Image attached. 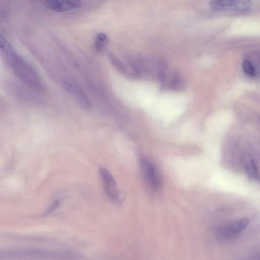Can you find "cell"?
I'll use <instances>...</instances> for the list:
<instances>
[{
    "instance_id": "1",
    "label": "cell",
    "mask_w": 260,
    "mask_h": 260,
    "mask_svg": "<svg viewBox=\"0 0 260 260\" xmlns=\"http://www.w3.org/2000/svg\"><path fill=\"white\" fill-rule=\"evenodd\" d=\"M6 57L13 71L25 84L34 88L41 87V80L35 69L16 50Z\"/></svg>"
},
{
    "instance_id": "2",
    "label": "cell",
    "mask_w": 260,
    "mask_h": 260,
    "mask_svg": "<svg viewBox=\"0 0 260 260\" xmlns=\"http://www.w3.org/2000/svg\"><path fill=\"white\" fill-rule=\"evenodd\" d=\"M252 3L250 1H213L209 3L210 7L216 11L244 12L250 10Z\"/></svg>"
},
{
    "instance_id": "3",
    "label": "cell",
    "mask_w": 260,
    "mask_h": 260,
    "mask_svg": "<svg viewBox=\"0 0 260 260\" xmlns=\"http://www.w3.org/2000/svg\"><path fill=\"white\" fill-rule=\"evenodd\" d=\"M249 222L247 218L233 220L221 226L218 230L217 236L222 240H231L242 232Z\"/></svg>"
},
{
    "instance_id": "4",
    "label": "cell",
    "mask_w": 260,
    "mask_h": 260,
    "mask_svg": "<svg viewBox=\"0 0 260 260\" xmlns=\"http://www.w3.org/2000/svg\"><path fill=\"white\" fill-rule=\"evenodd\" d=\"M142 172L148 184L154 189H157L160 186V179L153 164L148 159L142 158L140 160Z\"/></svg>"
},
{
    "instance_id": "5",
    "label": "cell",
    "mask_w": 260,
    "mask_h": 260,
    "mask_svg": "<svg viewBox=\"0 0 260 260\" xmlns=\"http://www.w3.org/2000/svg\"><path fill=\"white\" fill-rule=\"evenodd\" d=\"M100 174L108 197L112 201H117L119 198L118 192L116 182L112 174L105 168L100 169Z\"/></svg>"
},
{
    "instance_id": "6",
    "label": "cell",
    "mask_w": 260,
    "mask_h": 260,
    "mask_svg": "<svg viewBox=\"0 0 260 260\" xmlns=\"http://www.w3.org/2000/svg\"><path fill=\"white\" fill-rule=\"evenodd\" d=\"M44 6L48 9L55 12H63L72 10L80 7L81 2L79 1H47L44 2Z\"/></svg>"
},
{
    "instance_id": "7",
    "label": "cell",
    "mask_w": 260,
    "mask_h": 260,
    "mask_svg": "<svg viewBox=\"0 0 260 260\" xmlns=\"http://www.w3.org/2000/svg\"><path fill=\"white\" fill-rule=\"evenodd\" d=\"M64 86L68 92L82 107L86 109L90 107V103L89 99L78 85L72 82L67 81L65 82Z\"/></svg>"
},
{
    "instance_id": "8",
    "label": "cell",
    "mask_w": 260,
    "mask_h": 260,
    "mask_svg": "<svg viewBox=\"0 0 260 260\" xmlns=\"http://www.w3.org/2000/svg\"><path fill=\"white\" fill-rule=\"evenodd\" d=\"M245 169L248 175L252 179L258 180L259 175L255 163L250 156H247L245 159Z\"/></svg>"
},
{
    "instance_id": "9",
    "label": "cell",
    "mask_w": 260,
    "mask_h": 260,
    "mask_svg": "<svg viewBox=\"0 0 260 260\" xmlns=\"http://www.w3.org/2000/svg\"><path fill=\"white\" fill-rule=\"evenodd\" d=\"M243 72L247 76L255 77L257 73L256 65L253 59L246 58L244 59L242 63Z\"/></svg>"
},
{
    "instance_id": "10",
    "label": "cell",
    "mask_w": 260,
    "mask_h": 260,
    "mask_svg": "<svg viewBox=\"0 0 260 260\" xmlns=\"http://www.w3.org/2000/svg\"><path fill=\"white\" fill-rule=\"evenodd\" d=\"M108 37L104 33H100L95 37L94 48L98 52H102L109 43Z\"/></svg>"
}]
</instances>
